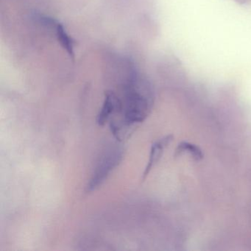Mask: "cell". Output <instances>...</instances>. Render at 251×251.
<instances>
[{"instance_id":"1","label":"cell","mask_w":251,"mask_h":251,"mask_svg":"<svg viewBox=\"0 0 251 251\" xmlns=\"http://www.w3.org/2000/svg\"><path fill=\"white\" fill-rule=\"evenodd\" d=\"M122 158L123 152L120 149L112 150L103 156L100 162L98 164L90 182L88 184L87 192H92L102 184L111 171L119 165Z\"/></svg>"},{"instance_id":"2","label":"cell","mask_w":251,"mask_h":251,"mask_svg":"<svg viewBox=\"0 0 251 251\" xmlns=\"http://www.w3.org/2000/svg\"><path fill=\"white\" fill-rule=\"evenodd\" d=\"M173 139H174L173 135H167L152 144V147H151V153H150L149 161H148V165H147L143 173V176H142L143 181H145V179L147 178L152 169L155 167V164H158L162 156L164 149L173 142Z\"/></svg>"},{"instance_id":"3","label":"cell","mask_w":251,"mask_h":251,"mask_svg":"<svg viewBox=\"0 0 251 251\" xmlns=\"http://www.w3.org/2000/svg\"><path fill=\"white\" fill-rule=\"evenodd\" d=\"M122 110V103L120 99L112 92L105 93V101L100 112L98 114L97 123L100 126H103L107 120L114 113Z\"/></svg>"},{"instance_id":"4","label":"cell","mask_w":251,"mask_h":251,"mask_svg":"<svg viewBox=\"0 0 251 251\" xmlns=\"http://www.w3.org/2000/svg\"><path fill=\"white\" fill-rule=\"evenodd\" d=\"M184 152L190 155L192 158L197 161H201L204 158L203 152L201 148L191 142H181L179 143L175 152L174 156H179Z\"/></svg>"}]
</instances>
